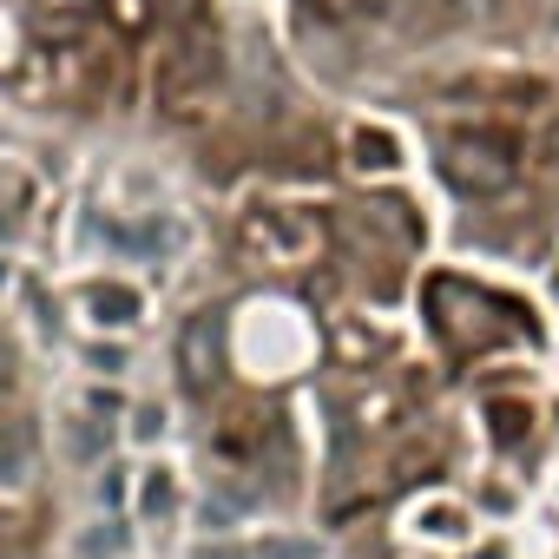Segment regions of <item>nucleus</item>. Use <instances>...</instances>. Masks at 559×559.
Masks as SVG:
<instances>
[{
	"instance_id": "nucleus-4",
	"label": "nucleus",
	"mask_w": 559,
	"mask_h": 559,
	"mask_svg": "<svg viewBox=\"0 0 559 559\" xmlns=\"http://www.w3.org/2000/svg\"><path fill=\"white\" fill-rule=\"evenodd\" d=\"M356 152H362V165H389V152H395V145H389L382 132H362V139H356Z\"/></svg>"
},
{
	"instance_id": "nucleus-5",
	"label": "nucleus",
	"mask_w": 559,
	"mask_h": 559,
	"mask_svg": "<svg viewBox=\"0 0 559 559\" xmlns=\"http://www.w3.org/2000/svg\"><path fill=\"white\" fill-rule=\"evenodd\" d=\"M323 8H336V14H376V8H389V0H323Z\"/></svg>"
},
{
	"instance_id": "nucleus-2",
	"label": "nucleus",
	"mask_w": 559,
	"mask_h": 559,
	"mask_svg": "<svg viewBox=\"0 0 559 559\" xmlns=\"http://www.w3.org/2000/svg\"><path fill=\"white\" fill-rule=\"evenodd\" d=\"M217 73H224L217 34L198 21V27H191V34H178V40H171V53H165V99H171V106L204 99V93L217 86Z\"/></svg>"
},
{
	"instance_id": "nucleus-6",
	"label": "nucleus",
	"mask_w": 559,
	"mask_h": 559,
	"mask_svg": "<svg viewBox=\"0 0 559 559\" xmlns=\"http://www.w3.org/2000/svg\"><path fill=\"white\" fill-rule=\"evenodd\" d=\"M0 480H14V441L0 435Z\"/></svg>"
},
{
	"instance_id": "nucleus-3",
	"label": "nucleus",
	"mask_w": 559,
	"mask_h": 559,
	"mask_svg": "<svg viewBox=\"0 0 559 559\" xmlns=\"http://www.w3.org/2000/svg\"><path fill=\"white\" fill-rule=\"evenodd\" d=\"M217 317H198L191 330H185V343H178V362L191 369V389H211L217 382Z\"/></svg>"
},
{
	"instance_id": "nucleus-7",
	"label": "nucleus",
	"mask_w": 559,
	"mask_h": 559,
	"mask_svg": "<svg viewBox=\"0 0 559 559\" xmlns=\"http://www.w3.org/2000/svg\"><path fill=\"white\" fill-rule=\"evenodd\" d=\"M552 158H559V126L546 132V165H552Z\"/></svg>"
},
{
	"instance_id": "nucleus-1",
	"label": "nucleus",
	"mask_w": 559,
	"mask_h": 559,
	"mask_svg": "<svg viewBox=\"0 0 559 559\" xmlns=\"http://www.w3.org/2000/svg\"><path fill=\"white\" fill-rule=\"evenodd\" d=\"M441 178L467 198H493L513 178V145L500 132H448L441 139Z\"/></svg>"
}]
</instances>
